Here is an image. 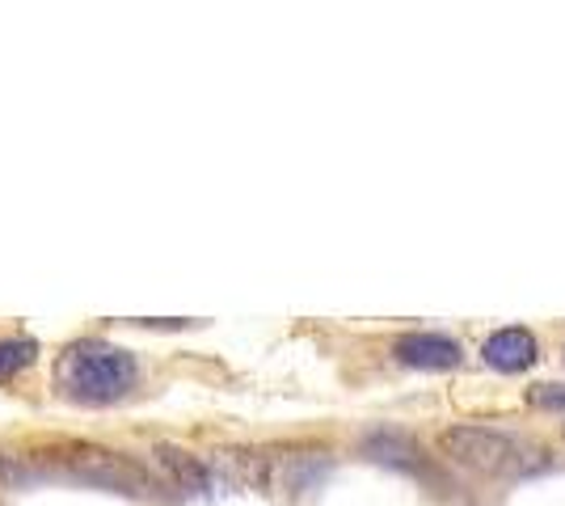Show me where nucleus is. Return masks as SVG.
Instances as JSON below:
<instances>
[{
    "instance_id": "nucleus-1",
    "label": "nucleus",
    "mask_w": 565,
    "mask_h": 506,
    "mask_svg": "<svg viewBox=\"0 0 565 506\" xmlns=\"http://www.w3.org/2000/svg\"><path fill=\"white\" fill-rule=\"evenodd\" d=\"M55 380H60V392L76 406H115L140 385V363L110 342L81 337L60 355Z\"/></svg>"
},
{
    "instance_id": "nucleus-2",
    "label": "nucleus",
    "mask_w": 565,
    "mask_h": 506,
    "mask_svg": "<svg viewBox=\"0 0 565 506\" xmlns=\"http://www.w3.org/2000/svg\"><path fill=\"white\" fill-rule=\"evenodd\" d=\"M439 452L472 473H490V477H527L548 464V456L536 443L494 431V427H451L439 434Z\"/></svg>"
},
{
    "instance_id": "nucleus-3",
    "label": "nucleus",
    "mask_w": 565,
    "mask_h": 506,
    "mask_svg": "<svg viewBox=\"0 0 565 506\" xmlns=\"http://www.w3.org/2000/svg\"><path fill=\"white\" fill-rule=\"evenodd\" d=\"M51 473H64L72 482H89L102 489H118V494H152L157 482L143 473L136 460H122L118 452L106 448H89V443H72L60 452H43Z\"/></svg>"
},
{
    "instance_id": "nucleus-4",
    "label": "nucleus",
    "mask_w": 565,
    "mask_h": 506,
    "mask_svg": "<svg viewBox=\"0 0 565 506\" xmlns=\"http://www.w3.org/2000/svg\"><path fill=\"white\" fill-rule=\"evenodd\" d=\"M363 452L376 460V464H388V469H401V473H409V477H423L426 485H435V489H444V473L423 456V448L409 439V434L401 431H372L363 439Z\"/></svg>"
},
{
    "instance_id": "nucleus-5",
    "label": "nucleus",
    "mask_w": 565,
    "mask_h": 506,
    "mask_svg": "<svg viewBox=\"0 0 565 506\" xmlns=\"http://www.w3.org/2000/svg\"><path fill=\"white\" fill-rule=\"evenodd\" d=\"M393 355L405 367H423V372H448L460 363V342L448 334H426V330H414V334H401L393 342Z\"/></svg>"
},
{
    "instance_id": "nucleus-6",
    "label": "nucleus",
    "mask_w": 565,
    "mask_h": 506,
    "mask_svg": "<svg viewBox=\"0 0 565 506\" xmlns=\"http://www.w3.org/2000/svg\"><path fill=\"white\" fill-rule=\"evenodd\" d=\"M481 355H486V363H490V367H498V372H527L532 363L541 359V346H536L532 330L507 325V330H498V334L486 337Z\"/></svg>"
},
{
    "instance_id": "nucleus-7",
    "label": "nucleus",
    "mask_w": 565,
    "mask_h": 506,
    "mask_svg": "<svg viewBox=\"0 0 565 506\" xmlns=\"http://www.w3.org/2000/svg\"><path fill=\"white\" fill-rule=\"evenodd\" d=\"M157 464L166 469V477L178 489H207L212 485V473L199 456H190L182 448H157Z\"/></svg>"
},
{
    "instance_id": "nucleus-8",
    "label": "nucleus",
    "mask_w": 565,
    "mask_h": 506,
    "mask_svg": "<svg viewBox=\"0 0 565 506\" xmlns=\"http://www.w3.org/2000/svg\"><path fill=\"white\" fill-rule=\"evenodd\" d=\"M39 355V342L34 337H0V385L13 380L22 367H30Z\"/></svg>"
},
{
    "instance_id": "nucleus-9",
    "label": "nucleus",
    "mask_w": 565,
    "mask_h": 506,
    "mask_svg": "<svg viewBox=\"0 0 565 506\" xmlns=\"http://www.w3.org/2000/svg\"><path fill=\"white\" fill-rule=\"evenodd\" d=\"M527 401H532L536 410L565 413V385H532L527 388Z\"/></svg>"
}]
</instances>
